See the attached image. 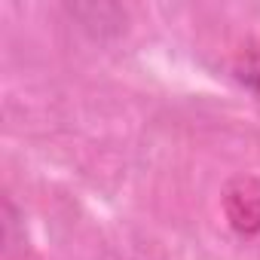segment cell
<instances>
[{"label":"cell","instance_id":"cell-1","mask_svg":"<svg viewBox=\"0 0 260 260\" xmlns=\"http://www.w3.org/2000/svg\"><path fill=\"white\" fill-rule=\"evenodd\" d=\"M223 211L236 233L242 236L260 233V181L248 175L230 181L223 193Z\"/></svg>","mask_w":260,"mask_h":260},{"label":"cell","instance_id":"cell-2","mask_svg":"<svg viewBox=\"0 0 260 260\" xmlns=\"http://www.w3.org/2000/svg\"><path fill=\"white\" fill-rule=\"evenodd\" d=\"M233 74H236V80H239L248 92H254V95L260 98V46L245 49V52L236 58Z\"/></svg>","mask_w":260,"mask_h":260}]
</instances>
